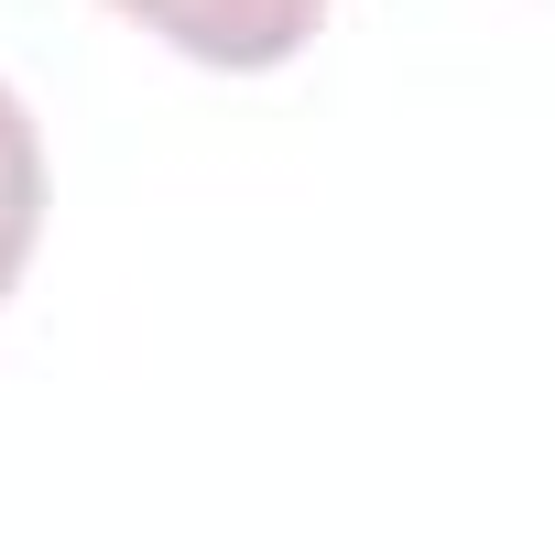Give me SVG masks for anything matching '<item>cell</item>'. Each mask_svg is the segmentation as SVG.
Returning <instances> with one entry per match:
<instances>
[{
	"mask_svg": "<svg viewBox=\"0 0 555 555\" xmlns=\"http://www.w3.org/2000/svg\"><path fill=\"white\" fill-rule=\"evenodd\" d=\"M120 12L185 44L196 66H284L327 23V0H120Z\"/></svg>",
	"mask_w": 555,
	"mask_h": 555,
	"instance_id": "obj_1",
	"label": "cell"
},
{
	"mask_svg": "<svg viewBox=\"0 0 555 555\" xmlns=\"http://www.w3.org/2000/svg\"><path fill=\"white\" fill-rule=\"evenodd\" d=\"M34 229H44V142H34V109L0 88V295L23 284Z\"/></svg>",
	"mask_w": 555,
	"mask_h": 555,
	"instance_id": "obj_2",
	"label": "cell"
}]
</instances>
